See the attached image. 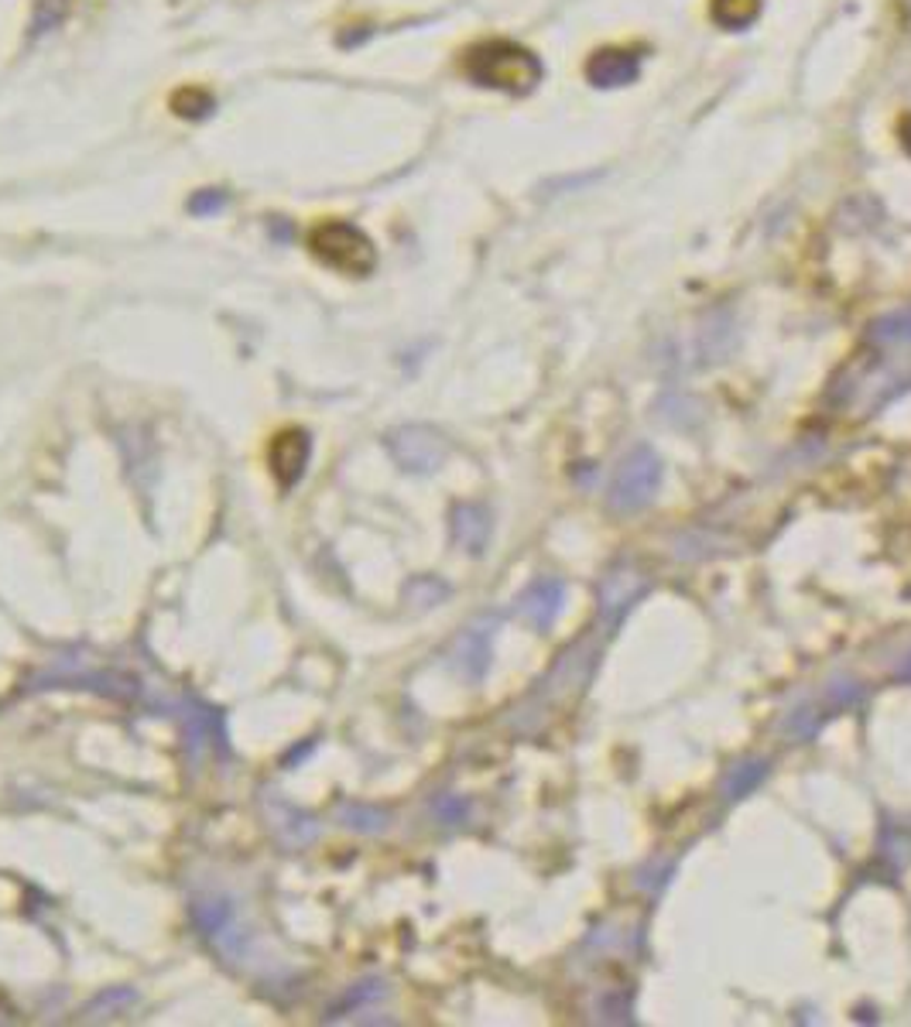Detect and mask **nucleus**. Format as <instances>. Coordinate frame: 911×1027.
<instances>
[{"label": "nucleus", "instance_id": "nucleus-1", "mask_svg": "<svg viewBox=\"0 0 911 1027\" xmlns=\"http://www.w3.org/2000/svg\"><path fill=\"white\" fill-rule=\"evenodd\" d=\"M467 72L480 86L525 92L538 82L541 66L528 49H521V45H515V41H483V45H477V49H470Z\"/></svg>", "mask_w": 911, "mask_h": 1027}, {"label": "nucleus", "instance_id": "nucleus-9", "mask_svg": "<svg viewBox=\"0 0 911 1027\" xmlns=\"http://www.w3.org/2000/svg\"><path fill=\"white\" fill-rule=\"evenodd\" d=\"M193 914H196V925H199L203 936H206L216 949H223L226 956H231V952H234L231 939H241L237 931H234V911H231V904H226V901H196Z\"/></svg>", "mask_w": 911, "mask_h": 1027}, {"label": "nucleus", "instance_id": "nucleus-15", "mask_svg": "<svg viewBox=\"0 0 911 1027\" xmlns=\"http://www.w3.org/2000/svg\"><path fill=\"white\" fill-rule=\"evenodd\" d=\"M172 110L178 117L199 120V117H206L213 110V97H209L206 89H199V86H186V89H178L175 97H172Z\"/></svg>", "mask_w": 911, "mask_h": 1027}, {"label": "nucleus", "instance_id": "nucleus-10", "mask_svg": "<svg viewBox=\"0 0 911 1027\" xmlns=\"http://www.w3.org/2000/svg\"><path fill=\"white\" fill-rule=\"evenodd\" d=\"M586 76L597 86H624L637 76V59L630 52H620V49H604L589 59Z\"/></svg>", "mask_w": 911, "mask_h": 1027}, {"label": "nucleus", "instance_id": "nucleus-6", "mask_svg": "<svg viewBox=\"0 0 911 1027\" xmlns=\"http://www.w3.org/2000/svg\"><path fill=\"white\" fill-rule=\"evenodd\" d=\"M264 812H267V829L275 832V839L285 850H305L315 839V832H319L312 815L298 812L295 805H288L278 795L264 799Z\"/></svg>", "mask_w": 911, "mask_h": 1027}, {"label": "nucleus", "instance_id": "nucleus-14", "mask_svg": "<svg viewBox=\"0 0 911 1027\" xmlns=\"http://www.w3.org/2000/svg\"><path fill=\"white\" fill-rule=\"evenodd\" d=\"M340 822L346 829H353V832H381L388 825V812L371 809V805L346 802V805H340Z\"/></svg>", "mask_w": 911, "mask_h": 1027}, {"label": "nucleus", "instance_id": "nucleus-11", "mask_svg": "<svg viewBox=\"0 0 911 1027\" xmlns=\"http://www.w3.org/2000/svg\"><path fill=\"white\" fill-rule=\"evenodd\" d=\"M452 538L460 541L467 551L480 555L483 545H487V538H490V518H487V510L477 507V503L456 507V510H452Z\"/></svg>", "mask_w": 911, "mask_h": 1027}, {"label": "nucleus", "instance_id": "nucleus-13", "mask_svg": "<svg viewBox=\"0 0 911 1027\" xmlns=\"http://www.w3.org/2000/svg\"><path fill=\"white\" fill-rule=\"evenodd\" d=\"M761 11V0H713V18L723 25V28H747Z\"/></svg>", "mask_w": 911, "mask_h": 1027}, {"label": "nucleus", "instance_id": "nucleus-16", "mask_svg": "<svg viewBox=\"0 0 911 1027\" xmlns=\"http://www.w3.org/2000/svg\"><path fill=\"white\" fill-rule=\"evenodd\" d=\"M878 336H881L884 343H894V340H911V312L888 315V319L878 325Z\"/></svg>", "mask_w": 911, "mask_h": 1027}, {"label": "nucleus", "instance_id": "nucleus-8", "mask_svg": "<svg viewBox=\"0 0 911 1027\" xmlns=\"http://www.w3.org/2000/svg\"><path fill=\"white\" fill-rule=\"evenodd\" d=\"M490 637L493 630L483 627V624H473L467 627L460 637H456V647H452V662L460 668L467 678H483L487 665H490Z\"/></svg>", "mask_w": 911, "mask_h": 1027}, {"label": "nucleus", "instance_id": "nucleus-7", "mask_svg": "<svg viewBox=\"0 0 911 1027\" xmlns=\"http://www.w3.org/2000/svg\"><path fill=\"white\" fill-rule=\"evenodd\" d=\"M562 596H566V589H562V583L559 579H538V583H531L528 586V593L521 596V617L528 620V624H535L538 630H545L549 627L556 617H559V610H562Z\"/></svg>", "mask_w": 911, "mask_h": 1027}, {"label": "nucleus", "instance_id": "nucleus-2", "mask_svg": "<svg viewBox=\"0 0 911 1027\" xmlns=\"http://www.w3.org/2000/svg\"><path fill=\"white\" fill-rule=\"evenodd\" d=\"M308 251L315 254V261H323L326 267H333L340 274H353V277L371 274L374 264H378V251H374L368 233L343 223V219L319 223L308 233Z\"/></svg>", "mask_w": 911, "mask_h": 1027}, {"label": "nucleus", "instance_id": "nucleus-19", "mask_svg": "<svg viewBox=\"0 0 911 1027\" xmlns=\"http://www.w3.org/2000/svg\"><path fill=\"white\" fill-rule=\"evenodd\" d=\"M219 206H223V196H206V199L199 196V199H193V203H189V209H193V213H209V209H219Z\"/></svg>", "mask_w": 911, "mask_h": 1027}, {"label": "nucleus", "instance_id": "nucleus-4", "mask_svg": "<svg viewBox=\"0 0 911 1027\" xmlns=\"http://www.w3.org/2000/svg\"><path fill=\"white\" fill-rule=\"evenodd\" d=\"M391 459L408 473H435L449 456V442L429 426H401L384 439Z\"/></svg>", "mask_w": 911, "mask_h": 1027}, {"label": "nucleus", "instance_id": "nucleus-5", "mask_svg": "<svg viewBox=\"0 0 911 1027\" xmlns=\"http://www.w3.org/2000/svg\"><path fill=\"white\" fill-rule=\"evenodd\" d=\"M312 459V436L305 429H285L271 439L267 446V466H271V477L278 480L282 490H292L302 477H305V466Z\"/></svg>", "mask_w": 911, "mask_h": 1027}, {"label": "nucleus", "instance_id": "nucleus-12", "mask_svg": "<svg viewBox=\"0 0 911 1027\" xmlns=\"http://www.w3.org/2000/svg\"><path fill=\"white\" fill-rule=\"evenodd\" d=\"M130 1007H138V994H134L130 987H114V990H107V994H100L97 1000L86 1004L82 1020H89V1024L114 1020V1017L130 1014Z\"/></svg>", "mask_w": 911, "mask_h": 1027}, {"label": "nucleus", "instance_id": "nucleus-18", "mask_svg": "<svg viewBox=\"0 0 911 1027\" xmlns=\"http://www.w3.org/2000/svg\"><path fill=\"white\" fill-rule=\"evenodd\" d=\"M764 764H744L734 777H731V799H741V795H747V791L764 777Z\"/></svg>", "mask_w": 911, "mask_h": 1027}, {"label": "nucleus", "instance_id": "nucleus-20", "mask_svg": "<svg viewBox=\"0 0 911 1027\" xmlns=\"http://www.w3.org/2000/svg\"><path fill=\"white\" fill-rule=\"evenodd\" d=\"M901 675H904V678H911V662H908V665L901 668Z\"/></svg>", "mask_w": 911, "mask_h": 1027}, {"label": "nucleus", "instance_id": "nucleus-3", "mask_svg": "<svg viewBox=\"0 0 911 1027\" xmlns=\"http://www.w3.org/2000/svg\"><path fill=\"white\" fill-rule=\"evenodd\" d=\"M662 473H665L662 456H658L652 446H637V449H630V452L620 459V466L614 470V480H610V487H607V503H610V510H617V514L645 510V507L655 500L658 487H662Z\"/></svg>", "mask_w": 911, "mask_h": 1027}, {"label": "nucleus", "instance_id": "nucleus-17", "mask_svg": "<svg viewBox=\"0 0 911 1027\" xmlns=\"http://www.w3.org/2000/svg\"><path fill=\"white\" fill-rule=\"evenodd\" d=\"M381 994H384V984H360V987H356V990H353L343 1004H336V1007H333L330 1020H336V1017H340L343 1010H350V1007L356 1010L360 1004H368V1000H374V997H381Z\"/></svg>", "mask_w": 911, "mask_h": 1027}]
</instances>
